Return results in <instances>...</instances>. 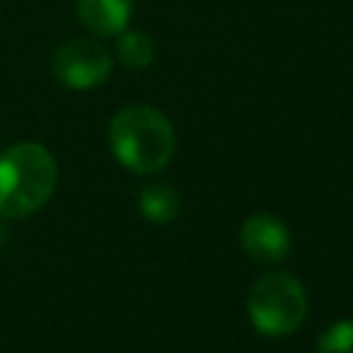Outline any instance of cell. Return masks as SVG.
Returning <instances> with one entry per match:
<instances>
[{
    "label": "cell",
    "mask_w": 353,
    "mask_h": 353,
    "mask_svg": "<svg viewBox=\"0 0 353 353\" xmlns=\"http://www.w3.org/2000/svg\"><path fill=\"white\" fill-rule=\"evenodd\" d=\"M108 146L113 160L132 174L163 171L176 149V132L165 113L152 105H127L108 124Z\"/></svg>",
    "instance_id": "obj_1"
},
{
    "label": "cell",
    "mask_w": 353,
    "mask_h": 353,
    "mask_svg": "<svg viewBox=\"0 0 353 353\" xmlns=\"http://www.w3.org/2000/svg\"><path fill=\"white\" fill-rule=\"evenodd\" d=\"M58 188V163L47 146L22 141L0 152V218L39 212Z\"/></svg>",
    "instance_id": "obj_2"
},
{
    "label": "cell",
    "mask_w": 353,
    "mask_h": 353,
    "mask_svg": "<svg viewBox=\"0 0 353 353\" xmlns=\"http://www.w3.org/2000/svg\"><path fill=\"white\" fill-rule=\"evenodd\" d=\"M306 292L303 284L281 270L259 276L245 298L248 323L262 336H290L306 320Z\"/></svg>",
    "instance_id": "obj_3"
},
{
    "label": "cell",
    "mask_w": 353,
    "mask_h": 353,
    "mask_svg": "<svg viewBox=\"0 0 353 353\" xmlns=\"http://www.w3.org/2000/svg\"><path fill=\"white\" fill-rule=\"evenodd\" d=\"M50 72L61 85L85 91L110 77L113 55L99 39H69L52 52Z\"/></svg>",
    "instance_id": "obj_4"
},
{
    "label": "cell",
    "mask_w": 353,
    "mask_h": 353,
    "mask_svg": "<svg viewBox=\"0 0 353 353\" xmlns=\"http://www.w3.org/2000/svg\"><path fill=\"white\" fill-rule=\"evenodd\" d=\"M240 245L248 259H254L259 265H276L290 256L292 234L279 215L254 212L240 226Z\"/></svg>",
    "instance_id": "obj_5"
},
{
    "label": "cell",
    "mask_w": 353,
    "mask_h": 353,
    "mask_svg": "<svg viewBox=\"0 0 353 353\" xmlns=\"http://www.w3.org/2000/svg\"><path fill=\"white\" fill-rule=\"evenodd\" d=\"M135 0H74V14L94 36H119L132 17Z\"/></svg>",
    "instance_id": "obj_6"
},
{
    "label": "cell",
    "mask_w": 353,
    "mask_h": 353,
    "mask_svg": "<svg viewBox=\"0 0 353 353\" xmlns=\"http://www.w3.org/2000/svg\"><path fill=\"white\" fill-rule=\"evenodd\" d=\"M179 207H182L179 193H176L171 185L157 182V185H146V188L138 193V212H141L149 223H154V226L171 223V221L179 215Z\"/></svg>",
    "instance_id": "obj_7"
},
{
    "label": "cell",
    "mask_w": 353,
    "mask_h": 353,
    "mask_svg": "<svg viewBox=\"0 0 353 353\" xmlns=\"http://www.w3.org/2000/svg\"><path fill=\"white\" fill-rule=\"evenodd\" d=\"M154 52H157L154 39L149 33H143V30H127L124 28L116 36V58L130 72H141V69L152 66Z\"/></svg>",
    "instance_id": "obj_8"
},
{
    "label": "cell",
    "mask_w": 353,
    "mask_h": 353,
    "mask_svg": "<svg viewBox=\"0 0 353 353\" xmlns=\"http://www.w3.org/2000/svg\"><path fill=\"white\" fill-rule=\"evenodd\" d=\"M317 353H353V317L331 323L317 339Z\"/></svg>",
    "instance_id": "obj_9"
}]
</instances>
